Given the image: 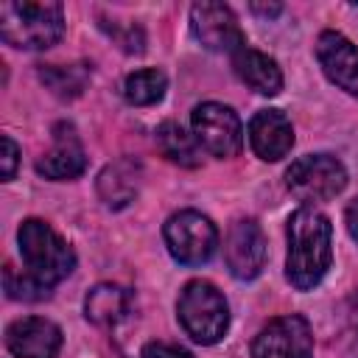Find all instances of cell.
<instances>
[{
    "label": "cell",
    "instance_id": "obj_1",
    "mask_svg": "<svg viewBox=\"0 0 358 358\" xmlns=\"http://www.w3.org/2000/svg\"><path fill=\"white\" fill-rule=\"evenodd\" d=\"M333 260L330 218L313 207H299L288 218L285 277L296 291H310L322 282Z\"/></svg>",
    "mask_w": 358,
    "mask_h": 358
},
{
    "label": "cell",
    "instance_id": "obj_2",
    "mask_svg": "<svg viewBox=\"0 0 358 358\" xmlns=\"http://www.w3.org/2000/svg\"><path fill=\"white\" fill-rule=\"evenodd\" d=\"M20 255H22V271L31 274L36 282L53 291L56 282L67 280L76 268V252L64 238L53 232L50 224L39 218H25L17 229Z\"/></svg>",
    "mask_w": 358,
    "mask_h": 358
},
{
    "label": "cell",
    "instance_id": "obj_3",
    "mask_svg": "<svg viewBox=\"0 0 358 358\" xmlns=\"http://www.w3.org/2000/svg\"><path fill=\"white\" fill-rule=\"evenodd\" d=\"M64 34L62 3H0V36L20 50H45Z\"/></svg>",
    "mask_w": 358,
    "mask_h": 358
},
{
    "label": "cell",
    "instance_id": "obj_4",
    "mask_svg": "<svg viewBox=\"0 0 358 358\" xmlns=\"http://www.w3.org/2000/svg\"><path fill=\"white\" fill-rule=\"evenodd\" d=\"M176 316L182 330L196 344H215L229 327V308L224 294L207 280H190L176 299Z\"/></svg>",
    "mask_w": 358,
    "mask_h": 358
},
{
    "label": "cell",
    "instance_id": "obj_5",
    "mask_svg": "<svg viewBox=\"0 0 358 358\" xmlns=\"http://www.w3.org/2000/svg\"><path fill=\"white\" fill-rule=\"evenodd\" d=\"M162 235H165V246H168L171 257L182 266H201L218 249V229L199 210L173 213L165 221Z\"/></svg>",
    "mask_w": 358,
    "mask_h": 358
},
{
    "label": "cell",
    "instance_id": "obj_6",
    "mask_svg": "<svg viewBox=\"0 0 358 358\" xmlns=\"http://www.w3.org/2000/svg\"><path fill=\"white\" fill-rule=\"evenodd\" d=\"M285 185L299 201H330L347 187V171L333 154H305L285 171Z\"/></svg>",
    "mask_w": 358,
    "mask_h": 358
},
{
    "label": "cell",
    "instance_id": "obj_7",
    "mask_svg": "<svg viewBox=\"0 0 358 358\" xmlns=\"http://www.w3.org/2000/svg\"><path fill=\"white\" fill-rule=\"evenodd\" d=\"M190 120H193V137L199 140V145L207 154H213L218 159H229V157L241 154L243 126L232 106H224L218 101H204L193 109Z\"/></svg>",
    "mask_w": 358,
    "mask_h": 358
},
{
    "label": "cell",
    "instance_id": "obj_8",
    "mask_svg": "<svg viewBox=\"0 0 358 358\" xmlns=\"http://www.w3.org/2000/svg\"><path fill=\"white\" fill-rule=\"evenodd\" d=\"M252 358H313L310 324L299 313L271 319L255 336Z\"/></svg>",
    "mask_w": 358,
    "mask_h": 358
},
{
    "label": "cell",
    "instance_id": "obj_9",
    "mask_svg": "<svg viewBox=\"0 0 358 358\" xmlns=\"http://www.w3.org/2000/svg\"><path fill=\"white\" fill-rule=\"evenodd\" d=\"M190 31L201 42V48L213 53H238L241 48H246L238 17L224 3H196L190 8Z\"/></svg>",
    "mask_w": 358,
    "mask_h": 358
},
{
    "label": "cell",
    "instance_id": "obj_10",
    "mask_svg": "<svg viewBox=\"0 0 358 358\" xmlns=\"http://www.w3.org/2000/svg\"><path fill=\"white\" fill-rule=\"evenodd\" d=\"M227 268L235 280H255L266 266V235L257 221L238 218L224 241Z\"/></svg>",
    "mask_w": 358,
    "mask_h": 358
},
{
    "label": "cell",
    "instance_id": "obj_11",
    "mask_svg": "<svg viewBox=\"0 0 358 358\" xmlns=\"http://www.w3.org/2000/svg\"><path fill=\"white\" fill-rule=\"evenodd\" d=\"M6 347L14 358H56L62 350V330L50 319L25 316L6 327Z\"/></svg>",
    "mask_w": 358,
    "mask_h": 358
},
{
    "label": "cell",
    "instance_id": "obj_12",
    "mask_svg": "<svg viewBox=\"0 0 358 358\" xmlns=\"http://www.w3.org/2000/svg\"><path fill=\"white\" fill-rule=\"evenodd\" d=\"M316 59L336 87L358 98V48L344 34L322 31L316 39Z\"/></svg>",
    "mask_w": 358,
    "mask_h": 358
},
{
    "label": "cell",
    "instance_id": "obj_13",
    "mask_svg": "<svg viewBox=\"0 0 358 358\" xmlns=\"http://www.w3.org/2000/svg\"><path fill=\"white\" fill-rule=\"evenodd\" d=\"M87 168V154L81 148V140L70 123H56L53 126V145L48 154L36 159V173L53 182L76 179Z\"/></svg>",
    "mask_w": 358,
    "mask_h": 358
},
{
    "label": "cell",
    "instance_id": "obj_14",
    "mask_svg": "<svg viewBox=\"0 0 358 358\" xmlns=\"http://www.w3.org/2000/svg\"><path fill=\"white\" fill-rule=\"evenodd\" d=\"M249 145L266 162L282 159L291 151V145H294L291 120L280 109H260V112H255V117L249 120Z\"/></svg>",
    "mask_w": 358,
    "mask_h": 358
},
{
    "label": "cell",
    "instance_id": "obj_15",
    "mask_svg": "<svg viewBox=\"0 0 358 358\" xmlns=\"http://www.w3.org/2000/svg\"><path fill=\"white\" fill-rule=\"evenodd\" d=\"M232 67L235 76L257 95H277L282 90V70L271 56L255 48H241L238 53H232Z\"/></svg>",
    "mask_w": 358,
    "mask_h": 358
},
{
    "label": "cell",
    "instance_id": "obj_16",
    "mask_svg": "<svg viewBox=\"0 0 358 358\" xmlns=\"http://www.w3.org/2000/svg\"><path fill=\"white\" fill-rule=\"evenodd\" d=\"M140 176H143L140 162H134L129 157L109 162L98 173V196H101V201L106 207H112V210L126 207L140 190Z\"/></svg>",
    "mask_w": 358,
    "mask_h": 358
},
{
    "label": "cell",
    "instance_id": "obj_17",
    "mask_svg": "<svg viewBox=\"0 0 358 358\" xmlns=\"http://www.w3.org/2000/svg\"><path fill=\"white\" fill-rule=\"evenodd\" d=\"M129 308H131V294L115 282H98L84 296V316L98 327L117 324L129 313Z\"/></svg>",
    "mask_w": 358,
    "mask_h": 358
},
{
    "label": "cell",
    "instance_id": "obj_18",
    "mask_svg": "<svg viewBox=\"0 0 358 358\" xmlns=\"http://www.w3.org/2000/svg\"><path fill=\"white\" fill-rule=\"evenodd\" d=\"M157 148L162 151V157H168L171 162L182 165V168H199L201 165V145L193 134H187L176 120H165L157 126Z\"/></svg>",
    "mask_w": 358,
    "mask_h": 358
},
{
    "label": "cell",
    "instance_id": "obj_19",
    "mask_svg": "<svg viewBox=\"0 0 358 358\" xmlns=\"http://www.w3.org/2000/svg\"><path fill=\"white\" fill-rule=\"evenodd\" d=\"M39 81L62 101L78 98L87 84H90V64L76 62V64H39Z\"/></svg>",
    "mask_w": 358,
    "mask_h": 358
},
{
    "label": "cell",
    "instance_id": "obj_20",
    "mask_svg": "<svg viewBox=\"0 0 358 358\" xmlns=\"http://www.w3.org/2000/svg\"><path fill=\"white\" fill-rule=\"evenodd\" d=\"M165 87H168V78L162 70H157V67L134 70L123 81V98L134 106H151L165 95Z\"/></svg>",
    "mask_w": 358,
    "mask_h": 358
},
{
    "label": "cell",
    "instance_id": "obj_21",
    "mask_svg": "<svg viewBox=\"0 0 358 358\" xmlns=\"http://www.w3.org/2000/svg\"><path fill=\"white\" fill-rule=\"evenodd\" d=\"M3 285H6V294L11 299H22V302H42L50 296V288H45L42 282H36L31 274H17L14 266H6L3 271Z\"/></svg>",
    "mask_w": 358,
    "mask_h": 358
},
{
    "label": "cell",
    "instance_id": "obj_22",
    "mask_svg": "<svg viewBox=\"0 0 358 358\" xmlns=\"http://www.w3.org/2000/svg\"><path fill=\"white\" fill-rule=\"evenodd\" d=\"M143 358H193L187 350H182L179 344H168V341H148L143 347Z\"/></svg>",
    "mask_w": 358,
    "mask_h": 358
},
{
    "label": "cell",
    "instance_id": "obj_23",
    "mask_svg": "<svg viewBox=\"0 0 358 358\" xmlns=\"http://www.w3.org/2000/svg\"><path fill=\"white\" fill-rule=\"evenodd\" d=\"M17 162H20V148L17 143L3 134V182H11L14 173H17Z\"/></svg>",
    "mask_w": 358,
    "mask_h": 358
},
{
    "label": "cell",
    "instance_id": "obj_24",
    "mask_svg": "<svg viewBox=\"0 0 358 358\" xmlns=\"http://www.w3.org/2000/svg\"><path fill=\"white\" fill-rule=\"evenodd\" d=\"M344 224H347L350 238L358 243V199H352V201L347 204V210H344Z\"/></svg>",
    "mask_w": 358,
    "mask_h": 358
},
{
    "label": "cell",
    "instance_id": "obj_25",
    "mask_svg": "<svg viewBox=\"0 0 358 358\" xmlns=\"http://www.w3.org/2000/svg\"><path fill=\"white\" fill-rule=\"evenodd\" d=\"M249 8H252L255 14H263V17H277V14L282 11V6H280V3H274V6H260V3H252Z\"/></svg>",
    "mask_w": 358,
    "mask_h": 358
},
{
    "label": "cell",
    "instance_id": "obj_26",
    "mask_svg": "<svg viewBox=\"0 0 358 358\" xmlns=\"http://www.w3.org/2000/svg\"><path fill=\"white\" fill-rule=\"evenodd\" d=\"M350 313H352V319L358 322V291L350 296Z\"/></svg>",
    "mask_w": 358,
    "mask_h": 358
}]
</instances>
